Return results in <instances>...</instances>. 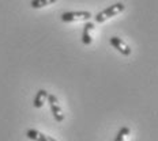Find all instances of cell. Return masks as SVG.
Segmentation results:
<instances>
[{
	"mask_svg": "<svg viewBox=\"0 0 158 141\" xmlns=\"http://www.w3.org/2000/svg\"><path fill=\"white\" fill-rule=\"evenodd\" d=\"M124 10H126V6H124L123 3H114V4L109 6L108 8L102 10L101 12H98V14L94 16V19L97 23H104V22H106L108 19L113 18V16L120 14V12H123Z\"/></svg>",
	"mask_w": 158,
	"mask_h": 141,
	"instance_id": "obj_1",
	"label": "cell"
},
{
	"mask_svg": "<svg viewBox=\"0 0 158 141\" xmlns=\"http://www.w3.org/2000/svg\"><path fill=\"white\" fill-rule=\"evenodd\" d=\"M91 12L90 11H70V12H63L61 14V21L65 23L70 22H79V21H90L91 18Z\"/></svg>",
	"mask_w": 158,
	"mask_h": 141,
	"instance_id": "obj_2",
	"label": "cell"
},
{
	"mask_svg": "<svg viewBox=\"0 0 158 141\" xmlns=\"http://www.w3.org/2000/svg\"><path fill=\"white\" fill-rule=\"evenodd\" d=\"M47 100H48L49 106H51V111H52V114H53V118L56 119V122H63L64 118H65V116H64L63 109H61L60 104H59L57 98H56L55 95L48 94Z\"/></svg>",
	"mask_w": 158,
	"mask_h": 141,
	"instance_id": "obj_3",
	"label": "cell"
},
{
	"mask_svg": "<svg viewBox=\"0 0 158 141\" xmlns=\"http://www.w3.org/2000/svg\"><path fill=\"white\" fill-rule=\"evenodd\" d=\"M109 42H110L112 46L116 49L117 52H120V53L123 54V56H130L131 52H132V50H131V48L128 46V45L123 41V39L118 38V37H110Z\"/></svg>",
	"mask_w": 158,
	"mask_h": 141,
	"instance_id": "obj_4",
	"label": "cell"
},
{
	"mask_svg": "<svg viewBox=\"0 0 158 141\" xmlns=\"http://www.w3.org/2000/svg\"><path fill=\"white\" fill-rule=\"evenodd\" d=\"M26 136H27V139H30L33 141H56V139L41 133L37 129H29L27 132H26Z\"/></svg>",
	"mask_w": 158,
	"mask_h": 141,
	"instance_id": "obj_5",
	"label": "cell"
},
{
	"mask_svg": "<svg viewBox=\"0 0 158 141\" xmlns=\"http://www.w3.org/2000/svg\"><path fill=\"white\" fill-rule=\"evenodd\" d=\"M94 30V23L90 21H86L83 25V35H82V42L85 45H90L93 42V37H91V31Z\"/></svg>",
	"mask_w": 158,
	"mask_h": 141,
	"instance_id": "obj_6",
	"label": "cell"
},
{
	"mask_svg": "<svg viewBox=\"0 0 158 141\" xmlns=\"http://www.w3.org/2000/svg\"><path fill=\"white\" fill-rule=\"evenodd\" d=\"M47 98H48L47 90H38V92L35 94V96H34V100H33V106H34L35 109H41V107L44 106Z\"/></svg>",
	"mask_w": 158,
	"mask_h": 141,
	"instance_id": "obj_7",
	"label": "cell"
},
{
	"mask_svg": "<svg viewBox=\"0 0 158 141\" xmlns=\"http://www.w3.org/2000/svg\"><path fill=\"white\" fill-rule=\"evenodd\" d=\"M56 2H57V0H31L30 7L31 8H42V7H47V6L53 4Z\"/></svg>",
	"mask_w": 158,
	"mask_h": 141,
	"instance_id": "obj_8",
	"label": "cell"
},
{
	"mask_svg": "<svg viewBox=\"0 0 158 141\" xmlns=\"http://www.w3.org/2000/svg\"><path fill=\"white\" fill-rule=\"evenodd\" d=\"M130 134H131L130 127L123 126V127H121V129L117 132V136H116V139H114L113 141H126L127 136H130Z\"/></svg>",
	"mask_w": 158,
	"mask_h": 141,
	"instance_id": "obj_9",
	"label": "cell"
}]
</instances>
